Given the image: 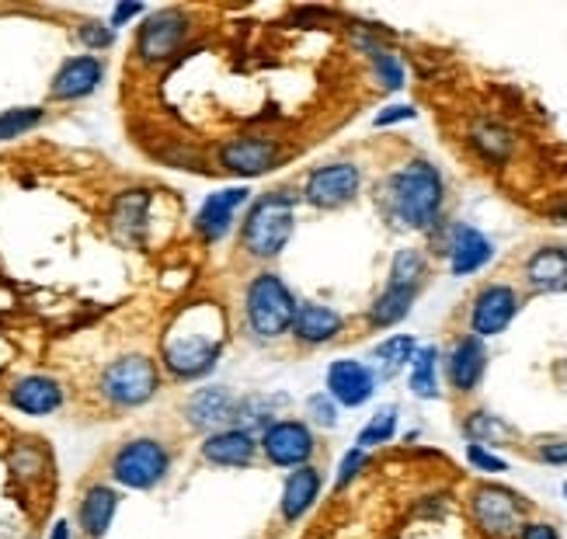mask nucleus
<instances>
[{
  "label": "nucleus",
  "mask_w": 567,
  "mask_h": 539,
  "mask_svg": "<svg viewBox=\"0 0 567 539\" xmlns=\"http://www.w3.org/2000/svg\"><path fill=\"white\" fill-rule=\"evenodd\" d=\"M219 349H224V321H219V313L213 307H195L167 334L164 365L178 380H199L216 365Z\"/></svg>",
  "instance_id": "1"
},
{
  "label": "nucleus",
  "mask_w": 567,
  "mask_h": 539,
  "mask_svg": "<svg viewBox=\"0 0 567 539\" xmlns=\"http://www.w3.org/2000/svg\"><path fill=\"white\" fill-rule=\"evenodd\" d=\"M390 213L411 230H429L442 209V178L425 160H414L390 178L386 185Z\"/></svg>",
  "instance_id": "2"
},
{
  "label": "nucleus",
  "mask_w": 567,
  "mask_h": 539,
  "mask_svg": "<svg viewBox=\"0 0 567 539\" xmlns=\"http://www.w3.org/2000/svg\"><path fill=\"white\" fill-rule=\"evenodd\" d=\"M292 237V199L286 191L265 195L244 219V248L255 258H276Z\"/></svg>",
  "instance_id": "3"
},
{
  "label": "nucleus",
  "mask_w": 567,
  "mask_h": 539,
  "mask_svg": "<svg viewBox=\"0 0 567 539\" xmlns=\"http://www.w3.org/2000/svg\"><path fill=\"white\" fill-rule=\"evenodd\" d=\"M157 365L146 355H126L102 373V397L115 407H140L157 394Z\"/></svg>",
  "instance_id": "4"
},
{
  "label": "nucleus",
  "mask_w": 567,
  "mask_h": 539,
  "mask_svg": "<svg viewBox=\"0 0 567 539\" xmlns=\"http://www.w3.org/2000/svg\"><path fill=\"white\" fill-rule=\"evenodd\" d=\"M171 456L157 438H133L112 456V477L133 491H151L167 477Z\"/></svg>",
  "instance_id": "5"
},
{
  "label": "nucleus",
  "mask_w": 567,
  "mask_h": 539,
  "mask_svg": "<svg viewBox=\"0 0 567 539\" xmlns=\"http://www.w3.org/2000/svg\"><path fill=\"white\" fill-rule=\"evenodd\" d=\"M296 303L279 276H258L248 289V321L255 334L279 338L292 328Z\"/></svg>",
  "instance_id": "6"
},
{
  "label": "nucleus",
  "mask_w": 567,
  "mask_h": 539,
  "mask_svg": "<svg viewBox=\"0 0 567 539\" xmlns=\"http://www.w3.org/2000/svg\"><path fill=\"white\" fill-rule=\"evenodd\" d=\"M471 508H474L477 526L495 539L515 536L523 529V501L512 491H505V487H495V484L477 487L471 498Z\"/></svg>",
  "instance_id": "7"
},
{
  "label": "nucleus",
  "mask_w": 567,
  "mask_h": 539,
  "mask_svg": "<svg viewBox=\"0 0 567 539\" xmlns=\"http://www.w3.org/2000/svg\"><path fill=\"white\" fill-rule=\"evenodd\" d=\"M188 35V18L185 11H175V8H167V11H157L143 21V29H140V42H136V53L143 63H164L178 53V45L185 42Z\"/></svg>",
  "instance_id": "8"
},
{
  "label": "nucleus",
  "mask_w": 567,
  "mask_h": 539,
  "mask_svg": "<svg viewBox=\"0 0 567 539\" xmlns=\"http://www.w3.org/2000/svg\"><path fill=\"white\" fill-rule=\"evenodd\" d=\"M362 185V175L355 164H328L317 167L307 182V203L317 209H338L344 203L355 199V191Z\"/></svg>",
  "instance_id": "9"
},
{
  "label": "nucleus",
  "mask_w": 567,
  "mask_h": 539,
  "mask_svg": "<svg viewBox=\"0 0 567 539\" xmlns=\"http://www.w3.org/2000/svg\"><path fill=\"white\" fill-rule=\"evenodd\" d=\"M265 456L276 467H307V459L313 456V435L303 422H272L261 435Z\"/></svg>",
  "instance_id": "10"
},
{
  "label": "nucleus",
  "mask_w": 567,
  "mask_h": 539,
  "mask_svg": "<svg viewBox=\"0 0 567 539\" xmlns=\"http://www.w3.org/2000/svg\"><path fill=\"white\" fill-rule=\"evenodd\" d=\"M219 160H224L227 170L244 178H255L272 170L282 160V151L276 139H261V136H240V139H227L224 151H219Z\"/></svg>",
  "instance_id": "11"
},
{
  "label": "nucleus",
  "mask_w": 567,
  "mask_h": 539,
  "mask_svg": "<svg viewBox=\"0 0 567 539\" xmlns=\"http://www.w3.org/2000/svg\"><path fill=\"white\" fill-rule=\"evenodd\" d=\"M377 390V376L369 365L352 362V359H338L328 370V397L344 404V407H362Z\"/></svg>",
  "instance_id": "12"
},
{
  "label": "nucleus",
  "mask_w": 567,
  "mask_h": 539,
  "mask_svg": "<svg viewBox=\"0 0 567 539\" xmlns=\"http://www.w3.org/2000/svg\"><path fill=\"white\" fill-rule=\"evenodd\" d=\"M519 313V297L508 289V286H487L481 297L474 300V334L477 338H491V334H502L512 317Z\"/></svg>",
  "instance_id": "13"
},
{
  "label": "nucleus",
  "mask_w": 567,
  "mask_h": 539,
  "mask_svg": "<svg viewBox=\"0 0 567 539\" xmlns=\"http://www.w3.org/2000/svg\"><path fill=\"white\" fill-rule=\"evenodd\" d=\"M185 414H188V422L195 428L224 432L237 418V401L230 397V390H224V386H206V390H199V394L188 397Z\"/></svg>",
  "instance_id": "14"
},
{
  "label": "nucleus",
  "mask_w": 567,
  "mask_h": 539,
  "mask_svg": "<svg viewBox=\"0 0 567 539\" xmlns=\"http://www.w3.org/2000/svg\"><path fill=\"white\" fill-rule=\"evenodd\" d=\"M105 77V63L97 56H73L60 66L53 77V97L56 102H73V97L91 94Z\"/></svg>",
  "instance_id": "15"
},
{
  "label": "nucleus",
  "mask_w": 567,
  "mask_h": 539,
  "mask_svg": "<svg viewBox=\"0 0 567 539\" xmlns=\"http://www.w3.org/2000/svg\"><path fill=\"white\" fill-rule=\"evenodd\" d=\"M244 203H248V188H227V191L213 195V199H206V206L199 209V216H195V230H199L206 240L227 237V230L234 227V216Z\"/></svg>",
  "instance_id": "16"
},
{
  "label": "nucleus",
  "mask_w": 567,
  "mask_h": 539,
  "mask_svg": "<svg viewBox=\"0 0 567 539\" xmlns=\"http://www.w3.org/2000/svg\"><path fill=\"white\" fill-rule=\"evenodd\" d=\"M258 446H255V435L248 428H224V432H213L203 446V456L216 467H248L255 459Z\"/></svg>",
  "instance_id": "17"
},
{
  "label": "nucleus",
  "mask_w": 567,
  "mask_h": 539,
  "mask_svg": "<svg viewBox=\"0 0 567 539\" xmlns=\"http://www.w3.org/2000/svg\"><path fill=\"white\" fill-rule=\"evenodd\" d=\"M115 508H118V495L105 484H94L84 491L81 498V508H78V522H81V532L87 539H102L109 529H112V519H115Z\"/></svg>",
  "instance_id": "18"
},
{
  "label": "nucleus",
  "mask_w": 567,
  "mask_h": 539,
  "mask_svg": "<svg viewBox=\"0 0 567 539\" xmlns=\"http://www.w3.org/2000/svg\"><path fill=\"white\" fill-rule=\"evenodd\" d=\"M11 404L24 414H53L63 404V386L49 376H24L11 386Z\"/></svg>",
  "instance_id": "19"
},
{
  "label": "nucleus",
  "mask_w": 567,
  "mask_h": 539,
  "mask_svg": "<svg viewBox=\"0 0 567 539\" xmlns=\"http://www.w3.org/2000/svg\"><path fill=\"white\" fill-rule=\"evenodd\" d=\"M495 248H491V240L474 230V227H456V237L450 243V261H453V276H474L481 268L491 261Z\"/></svg>",
  "instance_id": "20"
},
{
  "label": "nucleus",
  "mask_w": 567,
  "mask_h": 539,
  "mask_svg": "<svg viewBox=\"0 0 567 539\" xmlns=\"http://www.w3.org/2000/svg\"><path fill=\"white\" fill-rule=\"evenodd\" d=\"M484 362H487V355H484V341H481L477 334L463 338L460 345L453 349V355H450V383L460 390V394H466V390H474V386L481 383V376H484Z\"/></svg>",
  "instance_id": "21"
},
{
  "label": "nucleus",
  "mask_w": 567,
  "mask_h": 539,
  "mask_svg": "<svg viewBox=\"0 0 567 539\" xmlns=\"http://www.w3.org/2000/svg\"><path fill=\"white\" fill-rule=\"evenodd\" d=\"M292 331L300 341H307V345H324V341H331L341 331V317L331 307L303 303V307H296Z\"/></svg>",
  "instance_id": "22"
},
{
  "label": "nucleus",
  "mask_w": 567,
  "mask_h": 539,
  "mask_svg": "<svg viewBox=\"0 0 567 539\" xmlns=\"http://www.w3.org/2000/svg\"><path fill=\"white\" fill-rule=\"evenodd\" d=\"M526 279L539 292H560L567 289V251L564 248H544L536 251L526 265Z\"/></svg>",
  "instance_id": "23"
},
{
  "label": "nucleus",
  "mask_w": 567,
  "mask_h": 539,
  "mask_svg": "<svg viewBox=\"0 0 567 539\" xmlns=\"http://www.w3.org/2000/svg\"><path fill=\"white\" fill-rule=\"evenodd\" d=\"M317 495H320V470L300 467L296 474H289L286 487H282V516L289 522L303 519L310 511V505L317 501Z\"/></svg>",
  "instance_id": "24"
},
{
  "label": "nucleus",
  "mask_w": 567,
  "mask_h": 539,
  "mask_svg": "<svg viewBox=\"0 0 567 539\" xmlns=\"http://www.w3.org/2000/svg\"><path fill=\"white\" fill-rule=\"evenodd\" d=\"M414 292L417 289H398V286H386L383 297L373 303V310H369V321H373L377 328H390L408 317L411 303H414Z\"/></svg>",
  "instance_id": "25"
},
{
  "label": "nucleus",
  "mask_w": 567,
  "mask_h": 539,
  "mask_svg": "<svg viewBox=\"0 0 567 539\" xmlns=\"http://www.w3.org/2000/svg\"><path fill=\"white\" fill-rule=\"evenodd\" d=\"M414 352H417V341L411 334H393V338H386L383 345L373 352V359L380 362V373L383 376H393V373L404 370V365L414 359Z\"/></svg>",
  "instance_id": "26"
},
{
  "label": "nucleus",
  "mask_w": 567,
  "mask_h": 539,
  "mask_svg": "<svg viewBox=\"0 0 567 539\" xmlns=\"http://www.w3.org/2000/svg\"><path fill=\"white\" fill-rule=\"evenodd\" d=\"M435 362H439V352L429 345V349H417L414 359H411V390L417 397H439V380H435Z\"/></svg>",
  "instance_id": "27"
},
{
  "label": "nucleus",
  "mask_w": 567,
  "mask_h": 539,
  "mask_svg": "<svg viewBox=\"0 0 567 539\" xmlns=\"http://www.w3.org/2000/svg\"><path fill=\"white\" fill-rule=\"evenodd\" d=\"M422 276H425V258H422V251H414V248L398 251V258H393V265H390V286H398V289H417Z\"/></svg>",
  "instance_id": "28"
},
{
  "label": "nucleus",
  "mask_w": 567,
  "mask_h": 539,
  "mask_svg": "<svg viewBox=\"0 0 567 539\" xmlns=\"http://www.w3.org/2000/svg\"><path fill=\"white\" fill-rule=\"evenodd\" d=\"M466 435H471V443L484 446V443H505V438H512L515 432L502 418H495V414L477 411L466 418Z\"/></svg>",
  "instance_id": "29"
},
{
  "label": "nucleus",
  "mask_w": 567,
  "mask_h": 539,
  "mask_svg": "<svg viewBox=\"0 0 567 539\" xmlns=\"http://www.w3.org/2000/svg\"><path fill=\"white\" fill-rule=\"evenodd\" d=\"M146 206H151V199L143 191H126L115 206V227L136 234L146 224Z\"/></svg>",
  "instance_id": "30"
},
{
  "label": "nucleus",
  "mask_w": 567,
  "mask_h": 539,
  "mask_svg": "<svg viewBox=\"0 0 567 539\" xmlns=\"http://www.w3.org/2000/svg\"><path fill=\"white\" fill-rule=\"evenodd\" d=\"M393 432H398V407H383V411L373 414V422H369V425L359 432V449L390 443V435H393Z\"/></svg>",
  "instance_id": "31"
},
{
  "label": "nucleus",
  "mask_w": 567,
  "mask_h": 539,
  "mask_svg": "<svg viewBox=\"0 0 567 539\" xmlns=\"http://www.w3.org/2000/svg\"><path fill=\"white\" fill-rule=\"evenodd\" d=\"M39 122H42V112L39 108H11V112L0 115V139H14L21 133L35 129Z\"/></svg>",
  "instance_id": "32"
},
{
  "label": "nucleus",
  "mask_w": 567,
  "mask_h": 539,
  "mask_svg": "<svg viewBox=\"0 0 567 539\" xmlns=\"http://www.w3.org/2000/svg\"><path fill=\"white\" fill-rule=\"evenodd\" d=\"M365 49H369V56H373V66L380 73V84L383 87H401L404 84V70H401L398 56L386 53V49H380V45H365Z\"/></svg>",
  "instance_id": "33"
},
{
  "label": "nucleus",
  "mask_w": 567,
  "mask_h": 539,
  "mask_svg": "<svg viewBox=\"0 0 567 539\" xmlns=\"http://www.w3.org/2000/svg\"><path fill=\"white\" fill-rule=\"evenodd\" d=\"M474 143L481 146L484 154L495 157V160L508 154V133H505V129H498V126H477Z\"/></svg>",
  "instance_id": "34"
},
{
  "label": "nucleus",
  "mask_w": 567,
  "mask_h": 539,
  "mask_svg": "<svg viewBox=\"0 0 567 539\" xmlns=\"http://www.w3.org/2000/svg\"><path fill=\"white\" fill-rule=\"evenodd\" d=\"M307 418L320 428H334L338 425V407L328 394H317L307 401Z\"/></svg>",
  "instance_id": "35"
},
{
  "label": "nucleus",
  "mask_w": 567,
  "mask_h": 539,
  "mask_svg": "<svg viewBox=\"0 0 567 539\" xmlns=\"http://www.w3.org/2000/svg\"><path fill=\"white\" fill-rule=\"evenodd\" d=\"M466 459L474 463L477 470H484V474H505L508 470V463L502 459V456H491L484 446H477V443H471L466 446Z\"/></svg>",
  "instance_id": "36"
},
{
  "label": "nucleus",
  "mask_w": 567,
  "mask_h": 539,
  "mask_svg": "<svg viewBox=\"0 0 567 539\" xmlns=\"http://www.w3.org/2000/svg\"><path fill=\"white\" fill-rule=\"evenodd\" d=\"M536 456L550 463V467H567V435L564 438H544V443L536 446Z\"/></svg>",
  "instance_id": "37"
},
{
  "label": "nucleus",
  "mask_w": 567,
  "mask_h": 539,
  "mask_svg": "<svg viewBox=\"0 0 567 539\" xmlns=\"http://www.w3.org/2000/svg\"><path fill=\"white\" fill-rule=\"evenodd\" d=\"M81 39H84L91 49H105V45H112L115 32L109 29V24H97V21H91V24H84V29H81Z\"/></svg>",
  "instance_id": "38"
},
{
  "label": "nucleus",
  "mask_w": 567,
  "mask_h": 539,
  "mask_svg": "<svg viewBox=\"0 0 567 539\" xmlns=\"http://www.w3.org/2000/svg\"><path fill=\"white\" fill-rule=\"evenodd\" d=\"M365 467V449H352L349 456L341 459V470H338V484H349L359 470Z\"/></svg>",
  "instance_id": "39"
},
{
  "label": "nucleus",
  "mask_w": 567,
  "mask_h": 539,
  "mask_svg": "<svg viewBox=\"0 0 567 539\" xmlns=\"http://www.w3.org/2000/svg\"><path fill=\"white\" fill-rule=\"evenodd\" d=\"M401 118H414V108L411 105H393V108L377 115V126H390V122H401Z\"/></svg>",
  "instance_id": "40"
},
{
  "label": "nucleus",
  "mask_w": 567,
  "mask_h": 539,
  "mask_svg": "<svg viewBox=\"0 0 567 539\" xmlns=\"http://www.w3.org/2000/svg\"><path fill=\"white\" fill-rule=\"evenodd\" d=\"M523 539H560V536L547 522H533V526H523Z\"/></svg>",
  "instance_id": "41"
},
{
  "label": "nucleus",
  "mask_w": 567,
  "mask_h": 539,
  "mask_svg": "<svg viewBox=\"0 0 567 539\" xmlns=\"http://www.w3.org/2000/svg\"><path fill=\"white\" fill-rule=\"evenodd\" d=\"M140 11H143L140 4H122V8L115 11V24H122V21H126V18H136Z\"/></svg>",
  "instance_id": "42"
},
{
  "label": "nucleus",
  "mask_w": 567,
  "mask_h": 539,
  "mask_svg": "<svg viewBox=\"0 0 567 539\" xmlns=\"http://www.w3.org/2000/svg\"><path fill=\"white\" fill-rule=\"evenodd\" d=\"M53 539H70V529H66V522H56V529H53Z\"/></svg>",
  "instance_id": "43"
},
{
  "label": "nucleus",
  "mask_w": 567,
  "mask_h": 539,
  "mask_svg": "<svg viewBox=\"0 0 567 539\" xmlns=\"http://www.w3.org/2000/svg\"><path fill=\"white\" fill-rule=\"evenodd\" d=\"M564 498H567V484H564Z\"/></svg>",
  "instance_id": "44"
}]
</instances>
